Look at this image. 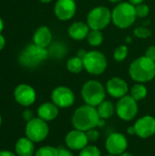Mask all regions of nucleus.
Instances as JSON below:
<instances>
[{
  "label": "nucleus",
  "mask_w": 155,
  "mask_h": 156,
  "mask_svg": "<svg viewBox=\"0 0 155 156\" xmlns=\"http://www.w3.org/2000/svg\"><path fill=\"white\" fill-rule=\"evenodd\" d=\"M0 156H16V154L10 151L4 150V151H0Z\"/></svg>",
  "instance_id": "nucleus-36"
},
{
  "label": "nucleus",
  "mask_w": 155,
  "mask_h": 156,
  "mask_svg": "<svg viewBox=\"0 0 155 156\" xmlns=\"http://www.w3.org/2000/svg\"><path fill=\"white\" fill-rule=\"evenodd\" d=\"M116 112L123 121L132 120L138 113V104L131 95H125L116 104Z\"/></svg>",
  "instance_id": "nucleus-9"
},
{
  "label": "nucleus",
  "mask_w": 155,
  "mask_h": 156,
  "mask_svg": "<svg viewBox=\"0 0 155 156\" xmlns=\"http://www.w3.org/2000/svg\"><path fill=\"white\" fill-rule=\"evenodd\" d=\"M1 123H2V117H1V114H0V126H1Z\"/></svg>",
  "instance_id": "nucleus-44"
},
{
  "label": "nucleus",
  "mask_w": 155,
  "mask_h": 156,
  "mask_svg": "<svg viewBox=\"0 0 155 156\" xmlns=\"http://www.w3.org/2000/svg\"><path fill=\"white\" fill-rule=\"evenodd\" d=\"M118 156H133L132 154H130V153H128V152H124V153H122V154H121L120 155Z\"/></svg>",
  "instance_id": "nucleus-40"
},
{
  "label": "nucleus",
  "mask_w": 155,
  "mask_h": 156,
  "mask_svg": "<svg viewBox=\"0 0 155 156\" xmlns=\"http://www.w3.org/2000/svg\"><path fill=\"white\" fill-rule=\"evenodd\" d=\"M23 118H24V120L25 121H27V122H29L30 120H32L34 117H33V112H32V111H30V110H26V111H24V112H23Z\"/></svg>",
  "instance_id": "nucleus-34"
},
{
  "label": "nucleus",
  "mask_w": 155,
  "mask_h": 156,
  "mask_svg": "<svg viewBox=\"0 0 155 156\" xmlns=\"http://www.w3.org/2000/svg\"><path fill=\"white\" fill-rule=\"evenodd\" d=\"M136 135L140 138H149L155 134V118L152 116H143L140 118L133 125Z\"/></svg>",
  "instance_id": "nucleus-13"
},
{
  "label": "nucleus",
  "mask_w": 155,
  "mask_h": 156,
  "mask_svg": "<svg viewBox=\"0 0 155 156\" xmlns=\"http://www.w3.org/2000/svg\"><path fill=\"white\" fill-rule=\"evenodd\" d=\"M135 6L130 2H122L118 4L111 12V20L115 26L120 28L131 27L136 19Z\"/></svg>",
  "instance_id": "nucleus-3"
},
{
  "label": "nucleus",
  "mask_w": 155,
  "mask_h": 156,
  "mask_svg": "<svg viewBox=\"0 0 155 156\" xmlns=\"http://www.w3.org/2000/svg\"><path fill=\"white\" fill-rule=\"evenodd\" d=\"M86 134H87L88 140L90 142H95L100 137V133L97 130H95V128L94 129H90L88 132H86Z\"/></svg>",
  "instance_id": "nucleus-31"
},
{
  "label": "nucleus",
  "mask_w": 155,
  "mask_h": 156,
  "mask_svg": "<svg viewBox=\"0 0 155 156\" xmlns=\"http://www.w3.org/2000/svg\"><path fill=\"white\" fill-rule=\"evenodd\" d=\"M37 115L46 122L53 121L58 115V107L53 102H45L38 107Z\"/></svg>",
  "instance_id": "nucleus-17"
},
{
  "label": "nucleus",
  "mask_w": 155,
  "mask_h": 156,
  "mask_svg": "<svg viewBox=\"0 0 155 156\" xmlns=\"http://www.w3.org/2000/svg\"><path fill=\"white\" fill-rule=\"evenodd\" d=\"M97 107H98L97 111H98V113H99V116L100 117V119H103V120L108 119L114 114L115 108H114V105L112 104V102H111L110 101H103Z\"/></svg>",
  "instance_id": "nucleus-21"
},
{
  "label": "nucleus",
  "mask_w": 155,
  "mask_h": 156,
  "mask_svg": "<svg viewBox=\"0 0 155 156\" xmlns=\"http://www.w3.org/2000/svg\"><path fill=\"white\" fill-rule=\"evenodd\" d=\"M134 34L136 37H140V38H147L152 35V32L150 29H148L147 27H140L135 28L134 30Z\"/></svg>",
  "instance_id": "nucleus-30"
},
{
  "label": "nucleus",
  "mask_w": 155,
  "mask_h": 156,
  "mask_svg": "<svg viewBox=\"0 0 155 156\" xmlns=\"http://www.w3.org/2000/svg\"><path fill=\"white\" fill-rule=\"evenodd\" d=\"M42 3H49V2H51L52 0H40Z\"/></svg>",
  "instance_id": "nucleus-43"
},
{
  "label": "nucleus",
  "mask_w": 155,
  "mask_h": 156,
  "mask_svg": "<svg viewBox=\"0 0 155 156\" xmlns=\"http://www.w3.org/2000/svg\"><path fill=\"white\" fill-rule=\"evenodd\" d=\"M87 51L85 50V49H79V51H78V54H77V57H79V58H81V59H83L84 58H85V56L87 55Z\"/></svg>",
  "instance_id": "nucleus-35"
},
{
  "label": "nucleus",
  "mask_w": 155,
  "mask_h": 156,
  "mask_svg": "<svg viewBox=\"0 0 155 156\" xmlns=\"http://www.w3.org/2000/svg\"><path fill=\"white\" fill-rule=\"evenodd\" d=\"M51 99L53 103L58 108H69L73 105L75 101V95L69 88L59 86L52 91Z\"/></svg>",
  "instance_id": "nucleus-10"
},
{
  "label": "nucleus",
  "mask_w": 155,
  "mask_h": 156,
  "mask_svg": "<svg viewBox=\"0 0 155 156\" xmlns=\"http://www.w3.org/2000/svg\"><path fill=\"white\" fill-rule=\"evenodd\" d=\"M107 92L113 98H122L125 96L129 90L127 82L118 77H114L108 80L106 85Z\"/></svg>",
  "instance_id": "nucleus-16"
},
{
  "label": "nucleus",
  "mask_w": 155,
  "mask_h": 156,
  "mask_svg": "<svg viewBox=\"0 0 155 156\" xmlns=\"http://www.w3.org/2000/svg\"><path fill=\"white\" fill-rule=\"evenodd\" d=\"M58 156H74L73 154L63 146L58 147Z\"/></svg>",
  "instance_id": "nucleus-32"
},
{
  "label": "nucleus",
  "mask_w": 155,
  "mask_h": 156,
  "mask_svg": "<svg viewBox=\"0 0 155 156\" xmlns=\"http://www.w3.org/2000/svg\"><path fill=\"white\" fill-rule=\"evenodd\" d=\"M26 137L33 143H39L44 141L49 133L48 125L46 121L41 118H33L27 122L25 130Z\"/></svg>",
  "instance_id": "nucleus-8"
},
{
  "label": "nucleus",
  "mask_w": 155,
  "mask_h": 156,
  "mask_svg": "<svg viewBox=\"0 0 155 156\" xmlns=\"http://www.w3.org/2000/svg\"><path fill=\"white\" fill-rule=\"evenodd\" d=\"M81 95L86 104L96 107L105 99V89L103 85L97 80H89L82 86Z\"/></svg>",
  "instance_id": "nucleus-4"
},
{
  "label": "nucleus",
  "mask_w": 155,
  "mask_h": 156,
  "mask_svg": "<svg viewBox=\"0 0 155 156\" xmlns=\"http://www.w3.org/2000/svg\"><path fill=\"white\" fill-rule=\"evenodd\" d=\"M65 143L68 148L75 151H80L88 145L89 140L85 132L75 129L66 135Z\"/></svg>",
  "instance_id": "nucleus-14"
},
{
  "label": "nucleus",
  "mask_w": 155,
  "mask_h": 156,
  "mask_svg": "<svg viewBox=\"0 0 155 156\" xmlns=\"http://www.w3.org/2000/svg\"><path fill=\"white\" fill-rule=\"evenodd\" d=\"M84 69L91 75H100L107 69V58L100 51H89L83 58Z\"/></svg>",
  "instance_id": "nucleus-6"
},
{
  "label": "nucleus",
  "mask_w": 155,
  "mask_h": 156,
  "mask_svg": "<svg viewBox=\"0 0 155 156\" xmlns=\"http://www.w3.org/2000/svg\"><path fill=\"white\" fill-rule=\"evenodd\" d=\"M111 20V12L105 6H97L90 10L87 16V24L90 29L101 30L105 28Z\"/></svg>",
  "instance_id": "nucleus-7"
},
{
  "label": "nucleus",
  "mask_w": 155,
  "mask_h": 156,
  "mask_svg": "<svg viewBox=\"0 0 155 156\" xmlns=\"http://www.w3.org/2000/svg\"><path fill=\"white\" fill-rule=\"evenodd\" d=\"M14 97L20 105L26 107L30 106L36 101V91L27 84H20L15 89Z\"/></svg>",
  "instance_id": "nucleus-12"
},
{
  "label": "nucleus",
  "mask_w": 155,
  "mask_h": 156,
  "mask_svg": "<svg viewBox=\"0 0 155 156\" xmlns=\"http://www.w3.org/2000/svg\"><path fill=\"white\" fill-rule=\"evenodd\" d=\"M83 59L79 58V57L70 58L67 62V69L72 73H79L83 69Z\"/></svg>",
  "instance_id": "nucleus-22"
},
{
  "label": "nucleus",
  "mask_w": 155,
  "mask_h": 156,
  "mask_svg": "<svg viewBox=\"0 0 155 156\" xmlns=\"http://www.w3.org/2000/svg\"><path fill=\"white\" fill-rule=\"evenodd\" d=\"M3 27H4V24H3V21H2V19L0 18V32L3 30Z\"/></svg>",
  "instance_id": "nucleus-41"
},
{
  "label": "nucleus",
  "mask_w": 155,
  "mask_h": 156,
  "mask_svg": "<svg viewBox=\"0 0 155 156\" xmlns=\"http://www.w3.org/2000/svg\"><path fill=\"white\" fill-rule=\"evenodd\" d=\"M79 156H101L100 151L94 145H87L80 150Z\"/></svg>",
  "instance_id": "nucleus-28"
},
{
  "label": "nucleus",
  "mask_w": 155,
  "mask_h": 156,
  "mask_svg": "<svg viewBox=\"0 0 155 156\" xmlns=\"http://www.w3.org/2000/svg\"><path fill=\"white\" fill-rule=\"evenodd\" d=\"M106 156H115V155H111V154H109V155H106Z\"/></svg>",
  "instance_id": "nucleus-46"
},
{
  "label": "nucleus",
  "mask_w": 155,
  "mask_h": 156,
  "mask_svg": "<svg viewBox=\"0 0 155 156\" xmlns=\"http://www.w3.org/2000/svg\"><path fill=\"white\" fill-rule=\"evenodd\" d=\"M34 44L41 48H47L51 44L52 34L50 29L48 27H38L33 37Z\"/></svg>",
  "instance_id": "nucleus-18"
},
{
  "label": "nucleus",
  "mask_w": 155,
  "mask_h": 156,
  "mask_svg": "<svg viewBox=\"0 0 155 156\" xmlns=\"http://www.w3.org/2000/svg\"><path fill=\"white\" fill-rule=\"evenodd\" d=\"M129 74L133 80L139 83L148 82L155 77V61L146 56L140 57L132 62Z\"/></svg>",
  "instance_id": "nucleus-2"
},
{
  "label": "nucleus",
  "mask_w": 155,
  "mask_h": 156,
  "mask_svg": "<svg viewBox=\"0 0 155 156\" xmlns=\"http://www.w3.org/2000/svg\"><path fill=\"white\" fill-rule=\"evenodd\" d=\"M127 55H128V48H127V46L122 45V46H120L119 48H117L115 49L113 57H114V59L116 61L121 62V61H123L127 58Z\"/></svg>",
  "instance_id": "nucleus-27"
},
{
  "label": "nucleus",
  "mask_w": 155,
  "mask_h": 156,
  "mask_svg": "<svg viewBox=\"0 0 155 156\" xmlns=\"http://www.w3.org/2000/svg\"><path fill=\"white\" fill-rule=\"evenodd\" d=\"M76 3L74 0H58L55 5V15L62 21L69 20L73 17L76 13Z\"/></svg>",
  "instance_id": "nucleus-15"
},
{
  "label": "nucleus",
  "mask_w": 155,
  "mask_h": 156,
  "mask_svg": "<svg viewBox=\"0 0 155 156\" xmlns=\"http://www.w3.org/2000/svg\"><path fill=\"white\" fill-rule=\"evenodd\" d=\"M144 0H129V2L131 4H132L133 5H140L142 3H143Z\"/></svg>",
  "instance_id": "nucleus-39"
},
{
  "label": "nucleus",
  "mask_w": 155,
  "mask_h": 156,
  "mask_svg": "<svg viewBox=\"0 0 155 156\" xmlns=\"http://www.w3.org/2000/svg\"><path fill=\"white\" fill-rule=\"evenodd\" d=\"M15 150L17 156H33L35 153V146L31 140L27 137H23L16 142Z\"/></svg>",
  "instance_id": "nucleus-20"
},
{
  "label": "nucleus",
  "mask_w": 155,
  "mask_h": 156,
  "mask_svg": "<svg viewBox=\"0 0 155 156\" xmlns=\"http://www.w3.org/2000/svg\"><path fill=\"white\" fill-rule=\"evenodd\" d=\"M87 39H88V42L91 46L98 47L103 41V35H102L100 30H93V29H91L89 32L88 36H87Z\"/></svg>",
  "instance_id": "nucleus-25"
},
{
  "label": "nucleus",
  "mask_w": 155,
  "mask_h": 156,
  "mask_svg": "<svg viewBox=\"0 0 155 156\" xmlns=\"http://www.w3.org/2000/svg\"><path fill=\"white\" fill-rule=\"evenodd\" d=\"M67 53V48L62 43H54L48 49V54L56 58H61Z\"/></svg>",
  "instance_id": "nucleus-24"
},
{
  "label": "nucleus",
  "mask_w": 155,
  "mask_h": 156,
  "mask_svg": "<svg viewBox=\"0 0 155 156\" xmlns=\"http://www.w3.org/2000/svg\"><path fill=\"white\" fill-rule=\"evenodd\" d=\"M106 149L111 155H120L126 152L128 142L126 137L120 133H114L108 136L106 140Z\"/></svg>",
  "instance_id": "nucleus-11"
},
{
  "label": "nucleus",
  "mask_w": 155,
  "mask_h": 156,
  "mask_svg": "<svg viewBox=\"0 0 155 156\" xmlns=\"http://www.w3.org/2000/svg\"><path fill=\"white\" fill-rule=\"evenodd\" d=\"M100 117L95 107L85 104L79 107L72 115L71 122L75 129L88 132L99 125Z\"/></svg>",
  "instance_id": "nucleus-1"
},
{
  "label": "nucleus",
  "mask_w": 155,
  "mask_h": 156,
  "mask_svg": "<svg viewBox=\"0 0 155 156\" xmlns=\"http://www.w3.org/2000/svg\"><path fill=\"white\" fill-rule=\"evenodd\" d=\"M146 95H147V88L142 83L135 84L131 90V96L137 101L143 100L146 97Z\"/></svg>",
  "instance_id": "nucleus-23"
},
{
  "label": "nucleus",
  "mask_w": 155,
  "mask_h": 156,
  "mask_svg": "<svg viewBox=\"0 0 155 156\" xmlns=\"http://www.w3.org/2000/svg\"><path fill=\"white\" fill-rule=\"evenodd\" d=\"M5 37L0 35V50L5 47Z\"/></svg>",
  "instance_id": "nucleus-37"
},
{
  "label": "nucleus",
  "mask_w": 155,
  "mask_h": 156,
  "mask_svg": "<svg viewBox=\"0 0 155 156\" xmlns=\"http://www.w3.org/2000/svg\"><path fill=\"white\" fill-rule=\"evenodd\" d=\"M48 55V50L45 48L38 47L36 44H31L28 45L20 54L19 62L25 67L34 68L47 59Z\"/></svg>",
  "instance_id": "nucleus-5"
},
{
  "label": "nucleus",
  "mask_w": 155,
  "mask_h": 156,
  "mask_svg": "<svg viewBox=\"0 0 155 156\" xmlns=\"http://www.w3.org/2000/svg\"><path fill=\"white\" fill-rule=\"evenodd\" d=\"M34 156H58V148L52 146L40 147Z\"/></svg>",
  "instance_id": "nucleus-26"
},
{
  "label": "nucleus",
  "mask_w": 155,
  "mask_h": 156,
  "mask_svg": "<svg viewBox=\"0 0 155 156\" xmlns=\"http://www.w3.org/2000/svg\"><path fill=\"white\" fill-rule=\"evenodd\" d=\"M108 1H110L111 3H118V2H121L122 0H108Z\"/></svg>",
  "instance_id": "nucleus-42"
},
{
  "label": "nucleus",
  "mask_w": 155,
  "mask_h": 156,
  "mask_svg": "<svg viewBox=\"0 0 155 156\" xmlns=\"http://www.w3.org/2000/svg\"><path fill=\"white\" fill-rule=\"evenodd\" d=\"M135 12H136V16L138 17H145L148 16V14L150 12V8L147 5L142 3L140 5H135Z\"/></svg>",
  "instance_id": "nucleus-29"
},
{
  "label": "nucleus",
  "mask_w": 155,
  "mask_h": 156,
  "mask_svg": "<svg viewBox=\"0 0 155 156\" xmlns=\"http://www.w3.org/2000/svg\"><path fill=\"white\" fill-rule=\"evenodd\" d=\"M90 27L88 24L84 22H74L71 24V26L69 27V35L71 38L75 40H81L87 37L90 30Z\"/></svg>",
  "instance_id": "nucleus-19"
},
{
  "label": "nucleus",
  "mask_w": 155,
  "mask_h": 156,
  "mask_svg": "<svg viewBox=\"0 0 155 156\" xmlns=\"http://www.w3.org/2000/svg\"><path fill=\"white\" fill-rule=\"evenodd\" d=\"M145 56L149 58H151L152 60L155 61V46H151L150 48H147L146 52H145Z\"/></svg>",
  "instance_id": "nucleus-33"
},
{
  "label": "nucleus",
  "mask_w": 155,
  "mask_h": 156,
  "mask_svg": "<svg viewBox=\"0 0 155 156\" xmlns=\"http://www.w3.org/2000/svg\"><path fill=\"white\" fill-rule=\"evenodd\" d=\"M131 40H132V39H131V37H128V38H127V42H130Z\"/></svg>",
  "instance_id": "nucleus-45"
},
{
  "label": "nucleus",
  "mask_w": 155,
  "mask_h": 156,
  "mask_svg": "<svg viewBox=\"0 0 155 156\" xmlns=\"http://www.w3.org/2000/svg\"><path fill=\"white\" fill-rule=\"evenodd\" d=\"M127 133L129 134H136V132H135V129H134V126H131L127 129Z\"/></svg>",
  "instance_id": "nucleus-38"
}]
</instances>
